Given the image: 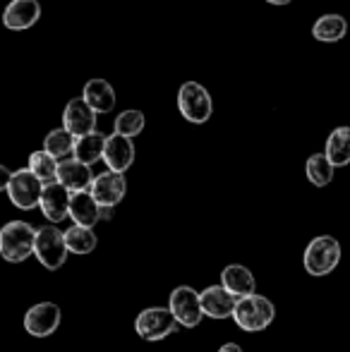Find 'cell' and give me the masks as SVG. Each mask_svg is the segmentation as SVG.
<instances>
[{"instance_id": "obj_1", "label": "cell", "mask_w": 350, "mask_h": 352, "mask_svg": "<svg viewBox=\"0 0 350 352\" xmlns=\"http://www.w3.org/2000/svg\"><path fill=\"white\" fill-rule=\"evenodd\" d=\"M36 230L27 221H10L0 230V254L12 264H19L34 254Z\"/></svg>"}, {"instance_id": "obj_2", "label": "cell", "mask_w": 350, "mask_h": 352, "mask_svg": "<svg viewBox=\"0 0 350 352\" xmlns=\"http://www.w3.org/2000/svg\"><path fill=\"white\" fill-rule=\"evenodd\" d=\"M276 316V307L271 300L262 295H250L238 300L233 311V321L248 333H259V331L269 329L271 321Z\"/></svg>"}, {"instance_id": "obj_3", "label": "cell", "mask_w": 350, "mask_h": 352, "mask_svg": "<svg viewBox=\"0 0 350 352\" xmlns=\"http://www.w3.org/2000/svg\"><path fill=\"white\" fill-rule=\"evenodd\" d=\"M341 261V245L336 237L331 235H319L307 245L303 256V264L309 276H329Z\"/></svg>"}, {"instance_id": "obj_4", "label": "cell", "mask_w": 350, "mask_h": 352, "mask_svg": "<svg viewBox=\"0 0 350 352\" xmlns=\"http://www.w3.org/2000/svg\"><path fill=\"white\" fill-rule=\"evenodd\" d=\"M177 111L192 125H204L214 113V101L199 82H185L177 91Z\"/></svg>"}, {"instance_id": "obj_5", "label": "cell", "mask_w": 350, "mask_h": 352, "mask_svg": "<svg viewBox=\"0 0 350 352\" xmlns=\"http://www.w3.org/2000/svg\"><path fill=\"white\" fill-rule=\"evenodd\" d=\"M43 187L46 185L29 168L10 173L8 182H5V192H8L10 201L22 211H32L34 206H41Z\"/></svg>"}, {"instance_id": "obj_6", "label": "cell", "mask_w": 350, "mask_h": 352, "mask_svg": "<svg viewBox=\"0 0 350 352\" xmlns=\"http://www.w3.org/2000/svg\"><path fill=\"white\" fill-rule=\"evenodd\" d=\"M67 240L65 232H61L56 226H43L36 230V247H34V256L39 264L46 266L48 271H56L65 264L67 259Z\"/></svg>"}, {"instance_id": "obj_7", "label": "cell", "mask_w": 350, "mask_h": 352, "mask_svg": "<svg viewBox=\"0 0 350 352\" xmlns=\"http://www.w3.org/2000/svg\"><path fill=\"white\" fill-rule=\"evenodd\" d=\"M180 329L173 311L166 309V307H149V309L140 311L135 321V331L144 340H164L166 336L175 333Z\"/></svg>"}, {"instance_id": "obj_8", "label": "cell", "mask_w": 350, "mask_h": 352, "mask_svg": "<svg viewBox=\"0 0 350 352\" xmlns=\"http://www.w3.org/2000/svg\"><path fill=\"white\" fill-rule=\"evenodd\" d=\"M168 309L173 311V316L177 319V324L185 326V329H195L199 326L204 309H201V292H197L190 285H180L171 292V302Z\"/></svg>"}, {"instance_id": "obj_9", "label": "cell", "mask_w": 350, "mask_h": 352, "mask_svg": "<svg viewBox=\"0 0 350 352\" xmlns=\"http://www.w3.org/2000/svg\"><path fill=\"white\" fill-rule=\"evenodd\" d=\"M61 307L53 302H39L24 314V329L34 338H48L61 326Z\"/></svg>"}, {"instance_id": "obj_10", "label": "cell", "mask_w": 350, "mask_h": 352, "mask_svg": "<svg viewBox=\"0 0 350 352\" xmlns=\"http://www.w3.org/2000/svg\"><path fill=\"white\" fill-rule=\"evenodd\" d=\"M91 197L96 199V204L101 209H113L122 201L127 192V182H125V175L122 173H113V170H106V173H98L94 177V185H91Z\"/></svg>"}, {"instance_id": "obj_11", "label": "cell", "mask_w": 350, "mask_h": 352, "mask_svg": "<svg viewBox=\"0 0 350 352\" xmlns=\"http://www.w3.org/2000/svg\"><path fill=\"white\" fill-rule=\"evenodd\" d=\"M96 116L98 113L91 111V106L85 98H70L65 111H63V127L75 137L91 135V132H96Z\"/></svg>"}, {"instance_id": "obj_12", "label": "cell", "mask_w": 350, "mask_h": 352, "mask_svg": "<svg viewBox=\"0 0 350 352\" xmlns=\"http://www.w3.org/2000/svg\"><path fill=\"white\" fill-rule=\"evenodd\" d=\"M41 19V3L39 0H10L3 12V27L10 32L32 29Z\"/></svg>"}, {"instance_id": "obj_13", "label": "cell", "mask_w": 350, "mask_h": 352, "mask_svg": "<svg viewBox=\"0 0 350 352\" xmlns=\"http://www.w3.org/2000/svg\"><path fill=\"white\" fill-rule=\"evenodd\" d=\"M70 204H72V192L63 187L61 182H51L43 187L41 195V211L51 223H61L70 218Z\"/></svg>"}, {"instance_id": "obj_14", "label": "cell", "mask_w": 350, "mask_h": 352, "mask_svg": "<svg viewBox=\"0 0 350 352\" xmlns=\"http://www.w3.org/2000/svg\"><path fill=\"white\" fill-rule=\"evenodd\" d=\"M103 163L108 166V170L113 173H122L125 175L127 168L135 163V144L132 140L122 135H108L106 140V151H103Z\"/></svg>"}, {"instance_id": "obj_15", "label": "cell", "mask_w": 350, "mask_h": 352, "mask_svg": "<svg viewBox=\"0 0 350 352\" xmlns=\"http://www.w3.org/2000/svg\"><path fill=\"white\" fill-rule=\"evenodd\" d=\"M58 182H61L63 187H67L72 195L89 192L94 185L91 168L80 163L77 158H67V161H63L61 168H58Z\"/></svg>"}, {"instance_id": "obj_16", "label": "cell", "mask_w": 350, "mask_h": 352, "mask_svg": "<svg viewBox=\"0 0 350 352\" xmlns=\"http://www.w3.org/2000/svg\"><path fill=\"white\" fill-rule=\"evenodd\" d=\"M235 305H238V297L230 295L223 285H211L201 292V309H204V316H211V319L233 316Z\"/></svg>"}, {"instance_id": "obj_17", "label": "cell", "mask_w": 350, "mask_h": 352, "mask_svg": "<svg viewBox=\"0 0 350 352\" xmlns=\"http://www.w3.org/2000/svg\"><path fill=\"white\" fill-rule=\"evenodd\" d=\"M221 285H223L233 297H238V300L254 295V290H257V280H254L252 271L243 264L226 266V269L221 271Z\"/></svg>"}, {"instance_id": "obj_18", "label": "cell", "mask_w": 350, "mask_h": 352, "mask_svg": "<svg viewBox=\"0 0 350 352\" xmlns=\"http://www.w3.org/2000/svg\"><path fill=\"white\" fill-rule=\"evenodd\" d=\"M82 98L91 106L94 113H111L116 111V89L108 79H89L82 89Z\"/></svg>"}, {"instance_id": "obj_19", "label": "cell", "mask_w": 350, "mask_h": 352, "mask_svg": "<svg viewBox=\"0 0 350 352\" xmlns=\"http://www.w3.org/2000/svg\"><path fill=\"white\" fill-rule=\"evenodd\" d=\"M70 218H72L75 226H82V228H94L98 221H101V206L96 204V199L91 197V192L72 195Z\"/></svg>"}, {"instance_id": "obj_20", "label": "cell", "mask_w": 350, "mask_h": 352, "mask_svg": "<svg viewBox=\"0 0 350 352\" xmlns=\"http://www.w3.org/2000/svg\"><path fill=\"white\" fill-rule=\"evenodd\" d=\"M346 34H348L346 17L336 12L322 14L312 27V36L322 43H336V41H341V38H346Z\"/></svg>"}, {"instance_id": "obj_21", "label": "cell", "mask_w": 350, "mask_h": 352, "mask_svg": "<svg viewBox=\"0 0 350 352\" xmlns=\"http://www.w3.org/2000/svg\"><path fill=\"white\" fill-rule=\"evenodd\" d=\"M106 135H101V132H91V135H85V137H77L75 142V156L80 163H85V166L91 168L96 161H103V151H106Z\"/></svg>"}, {"instance_id": "obj_22", "label": "cell", "mask_w": 350, "mask_h": 352, "mask_svg": "<svg viewBox=\"0 0 350 352\" xmlns=\"http://www.w3.org/2000/svg\"><path fill=\"white\" fill-rule=\"evenodd\" d=\"M75 142L77 137L70 135L65 127H58V130H51L43 140V151L51 153L56 161H67L70 156H75Z\"/></svg>"}, {"instance_id": "obj_23", "label": "cell", "mask_w": 350, "mask_h": 352, "mask_svg": "<svg viewBox=\"0 0 350 352\" xmlns=\"http://www.w3.org/2000/svg\"><path fill=\"white\" fill-rule=\"evenodd\" d=\"M324 153H327V158L336 168L348 166L350 163V127H336V130L329 135Z\"/></svg>"}, {"instance_id": "obj_24", "label": "cell", "mask_w": 350, "mask_h": 352, "mask_svg": "<svg viewBox=\"0 0 350 352\" xmlns=\"http://www.w3.org/2000/svg\"><path fill=\"white\" fill-rule=\"evenodd\" d=\"M333 166L331 161L327 158V153H312L305 163V173H307V180L312 182L314 187H327L329 182L333 180Z\"/></svg>"}, {"instance_id": "obj_25", "label": "cell", "mask_w": 350, "mask_h": 352, "mask_svg": "<svg viewBox=\"0 0 350 352\" xmlns=\"http://www.w3.org/2000/svg\"><path fill=\"white\" fill-rule=\"evenodd\" d=\"M58 168H61V161L51 156L48 151H34L29 156V170L43 182V185H51V182H58Z\"/></svg>"}, {"instance_id": "obj_26", "label": "cell", "mask_w": 350, "mask_h": 352, "mask_svg": "<svg viewBox=\"0 0 350 352\" xmlns=\"http://www.w3.org/2000/svg\"><path fill=\"white\" fill-rule=\"evenodd\" d=\"M144 125H146L144 113L137 111V108H127V111L118 113L116 122H113V132L127 137V140H135L137 135H142Z\"/></svg>"}, {"instance_id": "obj_27", "label": "cell", "mask_w": 350, "mask_h": 352, "mask_svg": "<svg viewBox=\"0 0 350 352\" xmlns=\"http://www.w3.org/2000/svg\"><path fill=\"white\" fill-rule=\"evenodd\" d=\"M65 240H67V250L72 254H89L98 245L96 232L91 228H82V226H72L70 230H65Z\"/></svg>"}, {"instance_id": "obj_28", "label": "cell", "mask_w": 350, "mask_h": 352, "mask_svg": "<svg viewBox=\"0 0 350 352\" xmlns=\"http://www.w3.org/2000/svg\"><path fill=\"white\" fill-rule=\"evenodd\" d=\"M219 352H243V348H240L238 343H226V345H221Z\"/></svg>"}, {"instance_id": "obj_29", "label": "cell", "mask_w": 350, "mask_h": 352, "mask_svg": "<svg viewBox=\"0 0 350 352\" xmlns=\"http://www.w3.org/2000/svg\"><path fill=\"white\" fill-rule=\"evenodd\" d=\"M266 3H269V5H288L290 0H266Z\"/></svg>"}, {"instance_id": "obj_30", "label": "cell", "mask_w": 350, "mask_h": 352, "mask_svg": "<svg viewBox=\"0 0 350 352\" xmlns=\"http://www.w3.org/2000/svg\"><path fill=\"white\" fill-rule=\"evenodd\" d=\"M101 218L106 221V218H111V209H101Z\"/></svg>"}]
</instances>
